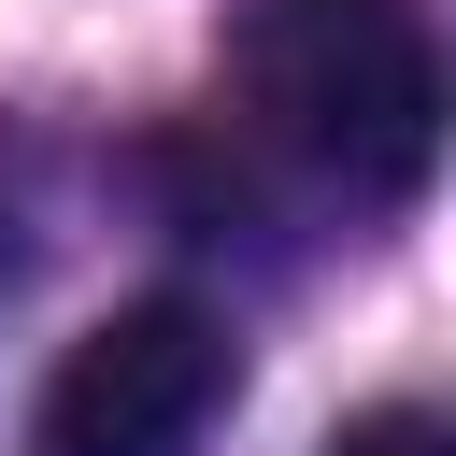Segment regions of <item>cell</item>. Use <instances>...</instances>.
<instances>
[{
    "instance_id": "obj_1",
    "label": "cell",
    "mask_w": 456,
    "mask_h": 456,
    "mask_svg": "<svg viewBox=\"0 0 456 456\" xmlns=\"http://www.w3.org/2000/svg\"><path fill=\"white\" fill-rule=\"evenodd\" d=\"M228 86L342 200H413L442 157V43L413 0H242Z\"/></svg>"
},
{
    "instance_id": "obj_2",
    "label": "cell",
    "mask_w": 456,
    "mask_h": 456,
    "mask_svg": "<svg viewBox=\"0 0 456 456\" xmlns=\"http://www.w3.org/2000/svg\"><path fill=\"white\" fill-rule=\"evenodd\" d=\"M228 385H242L228 314H200V299H128V314H100V328L57 356V385H43V413H28V456H185V442L228 413Z\"/></svg>"
},
{
    "instance_id": "obj_3",
    "label": "cell",
    "mask_w": 456,
    "mask_h": 456,
    "mask_svg": "<svg viewBox=\"0 0 456 456\" xmlns=\"http://www.w3.org/2000/svg\"><path fill=\"white\" fill-rule=\"evenodd\" d=\"M328 456H456V428L428 399H370L356 428H328Z\"/></svg>"
},
{
    "instance_id": "obj_4",
    "label": "cell",
    "mask_w": 456,
    "mask_h": 456,
    "mask_svg": "<svg viewBox=\"0 0 456 456\" xmlns=\"http://www.w3.org/2000/svg\"><path fill=\"white\" fill-rule=\"evenodd\" d=\"M0 285H14V242H0Z\"/></svg>"
}]
</instances>
